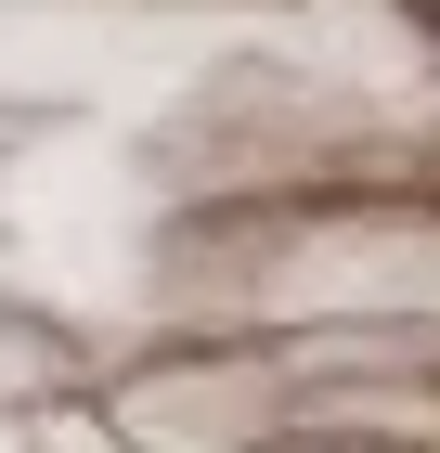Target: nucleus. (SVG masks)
I'll return each mask as SVG.
<instances>
[{"instance_id": "nucleus-1", "label": "nucleus", "mask_w": 440, "mask_h": 453, "mask_svg": "<svg viewBox=\"0 0 440 453\" xmlns=\"http://www.w3.org/2000/svg\"><path fill=\"white\" fill-rule=\"evenodd\" d=\"M414 27H428V39H440V0H414Z\"/></svg>"}]
</instances>
